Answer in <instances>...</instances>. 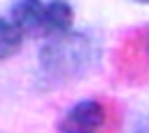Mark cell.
<instances>
[{
    "instance_id": "4",
    "label": "cell",
    "mask_w": 149,
    "mask_h": 133,
    "mask_svg": "<svg viewBox=\"0 0 149 133\" xmlns=\"http://www.w3.org/2000/svg\"><path fill=\"white\" fill-rule=\"evenodd\" d=\"M23 46V37L9 19L0 16V62L14 57Z\"/></svg>"
},
{
    "instance_id": "2",
    "label": "cell",
    "mask_w": 149,
    "mask_h": 133,
    "mask_svg": "<svg viewBox=\"0 0 149 133\" xmlns=\"http://www.w3.org/2000/svg\"><path fill=\"white\" fill-rule=\"evenodd\" d=\"M9 21L23 39H53L74 30V7L67 0H16Z\"/></svg>"
},
{
    "instance_id": "3",
    "label": "cell",
    "mask_w": 149,
    "mask_h": 133,
    "mask_svg": "<svg viewBox=\"0 0 149 133\" xmlns=\"http://www.w3.org/2000/svg\"><path fill=\"white\" fill-rule=\"evenodd\" d=\"M106 119V106L101 101L83 99L74 108H69V113L60 122L57 133H101Z\"/></svg>"
},
{
    "instance_id": "6",
    "label": "cell",
    "mask_w": 149,
    "mask_h": 133,
    "mask_svg": "<svg viewBox=\"0 0 149 133\" xmlns=\"http://www.w3.org/2000/svg\"><path fill=\"white\" fill-rule=\"evenodd\" d=\"M135 2H140V5H149V0H135Z\"/></svg>"
},
{
    "instance_id": "1",
    "label": "cell",
    "mask_w": 149,
    "mask_h": 133,
    "mask_svg": "<svg viewBox=\"0 0 149 133\" xmlns=\"http://www.w3.org/2000/svg\"><path fill=\"white\" fill-rule=\"evenodd\" d=\"M101 55L99 41L80 30L46 39L39 51V71L51 85H69L87 76Z\"/></svg>"
},
{
    "instance_id": "5",
    "label": "cell",
    "mask_w": 149,
    "mask_h": 133,
    "mask_svg": "<svg viewBox=\"0 0 149 133\" xmlns=\"http://www.w3.org/2000/svg\"><path fill=\"white\" fill-rule=\"evenodd\" d=\"M133 133H149V117H147V119H142V122L135 126V131H133Z\"/></svg>"
}]
</instances>
